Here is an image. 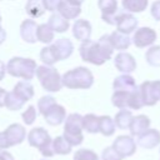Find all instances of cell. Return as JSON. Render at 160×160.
<instances>
[{"instance_id": "836d02e7", "label": "cell", "mask_w": 160, "mask_h": 160, "mask_svg": "<svg viewBox=\"0 0 160 160\" xmlns=\"http://www.w3.org/2000/svg\"><path fill=\"white\" fill-rule=\"evenodd\" d=\"M24 104H25V101H24L20 96H18L14 91L8 92L6 99H5V106H6L9 110H11V111L20 110V109L24 106Z\"/></svg>"}, {"instance_id": "d6986e66", "label": "cell", "mask_w": 160, "mask_h": 160, "mask_svg": "<svg viewBox=\"0 0 160 160\" xmlns=\"http://www.w3.org/2000/svg\"><path fill=\"white\" fill-rule=\"evenodd\" d=\"M150 126V119L146 115H136L132 118V121L129 126L130 134L132 136H140L142 132H145Z\"/></svg>"}, {"instance_id": "603a6c76", "label": "cell", "mask_w": 160, "mask_h": 160, "mask_svg": "<svg viewBox=\"0 0 160 160\" xmlns=\"http://www.w3.org/2000/svg\"><path fill=\"white\" fill-rule=\"evenodd\" d=\"M12 91L18 96H20L25 102L29 101L34 96V86L31 85L30 81H20V82H18L14 86Z\"/></svg>"}, {"instance_id": "9a60e30c", "label": "cell", "mask_w": 160, "mask_h": 160, "mask_svg": "<svg viewBox=\"0 0 160 160\" xmlns=\"http://www.w3.org/2000/svg\"><path fill=\"white\" fill-rule=\"evenodd\" d=\"M138 144L144 149H152L160 144V132L156 129H148L138 136Z\"/></svg>"}, {"instance_id": "d590c367", "label": "cell", "mask_w": 160, "mask_h": 160, "mask_svg": "<svg viewBox=\"0 0 160 160\" xmlns=\"http://www.w3.org/2000/svg\"><path fill=\"white\" fill-rule=\"evenodd\" d=\"M144 106V101H142V98H141V94H140V90H139V86L130 91V98H129V108L132 109V110H139Z\"/></svg>"}, {"instance_id": "7bdbcfd3", "label": "cell", "mask_w": 160, "mask_h": 160, "mask_svg": "<svg viewBox=\"0 0 160 160\" xmlns=\"http://www.w3.org/2000/svg\"><path fill=\"white\" fill-rule=\"evenodd\" d=\"M0 160H15L14 156L5 150H0Z\"/></svg>"}, {"instance_id": "d4e9b609", "label": "cell", "mask_w": 160, "mask_h": 160, "mask_svg": "<svg viewBox=\"0 0 160 160\" xmlns=\"http://www.w3.org/2000/svg\"><path fill=\"white\" fill-rule=\"evenodd\" d=\"M48 24L54 32H65L69 29V21L61 14H52L48 20Z\"/></svg>"}, {"instance_id": "ab89813d", "label": "cell", "mask_w": 160, "mask_h": 160, "mask_svg": "<svg viewBox=\"0 0 160 160\" xmlns=\"http://www.w3.org/2000/svg\"><path fill=\"white\" fill-rule=\"evenodd\" d=\"M21 118H22V120H24V122H25L26 125H31V124L35 121V119H36V110H35V106L30 105V106L21 114Z\"/></svg>"}, {"instance_id": "e0dca14e", "label": "cell", "mask_w": 160, "mask_h": 160, "mask_svg": "<svg viewBox=\"0 0 160 160\" xmlns=\"http://www.w3.org/2000/svg\"><path fill=\"white\" fill-rule=\"evenodd\" d=\"M72 34H74L75 39L81 41V42H84L86 40H90V36H91V25H90V22L85 19L76 20L74 26H72Z\"/></svg>"}, {"instance_id": "83f0119b", "label": "cell", "mask_w": 160, "mask_h": 160, "mask_svg": "<svg viewBox=\"0 0 160 160\" xmlns=\"http://www.w3.org/2000/svg\"><path fill=\"white\" fill-rule=\"evenodd\" d=\"M132 114L130 110H126V109H120V111L115 115V125L119 128V129H129L131 121H132Z\"/></svg>"}, {"instance_id": "d6a6232c", "label": "cell", "mask_w": 160, "mask_h": 160, "mask_svg": "<svg viewBox=\"0 0 160 160\" xmlns=\"http://www.w3.org/2000/svg\"><path fill=\"white\" fill-rule=\"evenodd\" d=\"M145 60L150 66H160V45H151L145 52Z\"/></svg>"}, {"instance_id": "8d00e7d4", "label": "cell", "mask_w": 160, "mask_h": 160, "mask_svg": "<svg viewBox=\"0 0 160 160\" xmlns=\"http://www.w3.org/2000/svg\"><path fill=\"white\" fill-rule=\"evenodd\" d=\"M72 160H99V156L95 151L90 149H79L74 154Z\"/></svg>"}, {"instance_id": "52a82bcc", "label": "cell", "mask_w": 160, "mask_h": 160, "mask_svg": "<svg viewBox=\"0 0 160 160\" xmlns=\"http://www.w3.org/2000/svg\"><path fill=\"white\" fill-rule=\"evenodd\" d=\"M26 136V130L20 124H11L4 131L0 132V149H8L19 145L24 141Z\"/></svg>"}, {"instance_id": "5bb4252c", "label": "cell", "mask_w": 160, "mask_h": 160, "mask_svg": "<svg viewBox=\"0 0 160 160\" xmlns=\"http://www.w3.org/2000/svg\"><path fill=\"white\" fill-rule=\"evenodd\" d=\"M45 118V121L49 124V125H52V126H56V125H60L65 119H66V110L64 106L59 105L58 102L54 104L44 115Z\"/></svg>"}, {"instance_id": "3957f363", "label": "cell", "mask_w": 160, "mask_h": 160, "mask_svg": "<svg viewBox=\"0 0 160 160\" xmlns=\"http://www.w3.org/2000/svg\"><path fill=\"white\" fill-rule=\"evenodd\" d=\"M36 62L31 59L15 56L9 60L6 71L14 78H21L26 81L31 80L36 72Z\"/></svg>"}, {"instance_id": "f546056e", "label": "cell", "mask_w": 160, "mask_h": 160, "mask_svg": "<svg viewBox=\"0 0 160 160\" xmlns=\"http://www.w3.org/2000/svg\"><path fill=\"white\" fill-rule=\"evenodd\" d=\"M129 98H130V91H114L111 96V102L114 106L119 109H126L129 108Z\"/></svg>"}, {"instance_id": "1f68e13d", "label": "cell", "mask_w": 160, "mask_h": 160, "mask_svg": "<svg viewBox=\"0 0 160 160\" xmlns=\"http://www.w3.org/2000/svg\"><path fill=\"white\" fill-rule=\"evenodd\" d=\"M52 148H54L55 154H59V155H68V154H70L72 146L70 145V142H69L64 136H56V138L52 140Z\"/></svg>"}, {"instance_id": "f6af8a7d", "label": "cell", "mask_w": 160, "mask_h": 160, "mask_svg": "<svg viewBox=\"0 0 160 160\" xmlns=\"http://www.w3.org/2000/svg\"><path fill=\"white\" fill-rule=\"evenodd\" d=\"M5 72H6V65L0 60V80H2V79H4Z\"/></svg>"}, {"instance_id": "60d3db41", "label": "cell", "mask_w": 160, "mask_h": 160, "mask_svg": "<svg viewBox=\"0 0 160 160\" xmlns=\"http://www.w3.org/2000/svg\"><path fill=\"white\" fill-rule=\"evenodd\" d=\"M150 14H151V16H152L156 21H160V0H155V1L151 4Z\"/></svg>"}, {"instance_id": "b9f144b4", "label": "cell", "mask_w": 160, "mask_h": 160, "mask_svg": "<svg viewBox=\"0 0 160 160\" xmlns=\"http://www.w3.org/2000/svg\"><path fill=\"white\" fill-rule=\"evenodd\" d=\"M60 2H61V0H44L45 9L49 10V11H55V10H58Z\"/></svg>"}, {"instance_id": "8fae6325", "label": "cell", "mask_w": 160, "mask_h": 160, "mask_svg": "<svg viewBox=\"0 0 160 160\" xmlns=\"http://www.w3.org/2000/svg\"><path fill=\"white\" fill-rule=\"evenodd\" d=\"M138 19L129 11L124 12H118L116 15V29L124 34H130L138 29Z\"/></svg>"}, {"instance_id": "74e56055", "label": "cell", "mask_w": 160, "mask_h": 160, "mask_svg": "<svg viewBox=\"0 0 160 160\" xmlns=\"http://www.w3.org/2000/svg\"><path fill=\"white\" fill-rule=\"evenodd\" d=\"M54 104H56V100H55V98H52L50 95H46V96L40 98L39 101H38V108H39L40 114L44 115Z\"/></svg>"}, {"instance_id": "6da1fadb", "label": "cell", "mask_w": 160, "mask_h": 160, "mask_svg": "<svg viewBox=\"0 0 160 160\" xmlns=\"http://www.w3.org/2000/svg\"><path fill=\"white\" fill-rule=\"evenodd\" d=\"M114 46L110 40V35H102L98 41L86 40L81 42L79 52L84 61L94 64V65H102L114 52Z\"/></svg>"}, {"instance_id": "30bf717a", "label": "cell", "mask_w": 160, "mask_h": 160, "mask_svg": "<svg viewBox=\"0 0 160 160\" xmlns=\"http://www.w3.org/2000/svg\"><path fill=\"white\" fill-rule=\"evenodd\" d=\"M98 6L101 11V19L109 24H116V15H118V1L116 0H99Z\"/></svg>"}, {"instance_id": "ee69618b", "label": "cell", "mask_w": 160, "mask_h": 160, "mask_svg": "<svg viewBox=\"0 0 160 160\" xmlns=\"http://www.w3.org/2000/svg\"><path fill=\"white\" fill-rule=\"evenodd\" d=\"M6 95H8V91L0 88V108H1V106H5V99H6Z\"/></svg>"}, {"instance_id": "4fadbf2b", "label": "cell", "mask_w": 160, "mask_h": 160, "mask_svg": "<svg viewBox=\"0 0 160 160\" xmlns=\"http://www.w3.org/2000/svg\"><path fill=\"white\" fill-rule=\"evenodd\" d=\"M114 65L120 72H124V74H130V72L135 71V69H136V61H135L134 56L125 51H120L115 56Z\"/></svg>"}, {"instance_id": "ba28073f", "label": "cell", "mask_w": 160, "mask_h": 160, "mask_svg": "<svg viewBox=\"0 0 160 160\" xmlns=\"http://www.w3.org/2000/svg\"><path fill=\"white\" fill-rule=\"evenodd\" d=\"M156 31L149 26H142L135 30L134 36H132V44L139 48V49H144L148 46H151L155 40H156Z\"/></svg>"}, {"instance_id": "277c9868", "label": "cell", "mask_w": 160, "mask_h": 160, "mask_svg": "<svg viewBox=\"0 0 160 160\" xmlns=\"http://www.w3.org/2000/svg\"><path fill=\"white\" fill-rule=\"evenodd\" d=\"M28 142L30 146L39 149L44 158H51L55 155L52 148V140L44 128H34L28 134Z\"/></svg>"}, {"instance_id": "c3c4849f", "label": "cell", "mask_w": 160, "mask_h": 160, "mask_svg": "<svg viewBox=\"0 0 160 160\" xmlns=\"http://www.w3.org/2000/svg\"><path fill=\"white\" fill-rule=\"evenodd\" d=\"M0 22H1V15H0Z\"/></svg>"}, {"instance_id": "f1b7e54d", "label": "cell", "mask_w": 160, "mask_h": 160, "mask_svg": "<svg viewBox=\"0 0 160 160\" xmlns=\"http://www.w3.org/2000/svg\"><path fill=\"white\" fill-rule=\"evenodd\" d=\"M149 0H121L124 10L129 12H141L148 8Z\"/></svg>"}, {"instance_id": "7a4b0ae2", "label": "cell", "mask_w": 160, "mask_h": 160, "mask_svg": "<svg viewBox=\"0 0 160 160\" xmlns=\"http://www.w3.org/2000/svg\"><path fill=\"white\" fill-rule=\"evenodd\" d=\"M92 82V72L84 66L69 70L62 75V85L68 89H89Z\"/></svg>"}, {"instance_id": "7402d4cb", "label": "cell", "mask_w": 160, "mask_h": 160, "mask_svg": "<svg viewBox=\"0 0 160 160\" xmlns=\"http://www.w3.org/2000/svg\"><path fill=\"white\" fill-rule=\"evenodd\" d=\"M56 52H58V56H59V60H65L68 59L71 54H72V50H74V45L72 42L66 39V38H62V39H59L56 40L55 42H52Z\"/></svg>"}, {"instance_id": "cb8c5ba5", "label": "cell", "mask_w": 160, "mask_h": 160, "mask_svg": "<svg viewBox=\"0 0 160 160\" xmlns=\"http://www.w3.org/2000/svg\"><path fill=\"white\" fill-rule=\"evenodd\" d=\"M25 10H26V14L34 19L42 16L44 12L46 11L44 0H28L25 5Z\"/></svg>"}, {"instance_id": "4316f807", "label": "cell", "mask_w": 160, "mask_h": 160, "mask_svg": "<svg viewBox=\"0 0 160 160\" xmlns=\"http://www.w3.org/2000/svg\"><path fill=\"white\" fill-rule=\"evenodd\" d=\"M40 60L45 64V65H54L56 61H59V56H58V52L54 48V45H49V46H45L44 49H41L40 51Z\"/></svg>"}, {"instance_id": "5b68a950", "label": "cell", "mask_w": 160, "mask_h": 160, "mask_svg": "<svg viewBox=\"0 0 160 160\" xmlns=\"http://www.w3.org/2000/svg\"><path fill=\"white\" fill-rule=\"evenodd\" d=\"M38 80L40 81L41 86L50 92H56L59 91L64 85H62V76H60L59 71L49 65H41L36 68L35 72Z\"/></svg>"}, {"instance_id": "7c38bea8", "label": "cell", "mask_w": 160, "mask_h": 160, "mask_svg": "<svg viewBox=\"0 0 160 160\" xmlns=\"http://www.w3.org/2000/svg\"><path fill=\"white\" fill-rule=\"evenodd\" d=\"M139 90H140V94H141V98H142L145 106H152L158 101H160V98L158 95L154 81L145 80L144 82H141L139 85Z\"/></svg>"}, {"instance_id": "ffe728a7", "label": "cell", "mask_w": 160, "mask_h": 160, "mask_svg": "<svg viewBox=\"0 0 160 160\" xmlns=\"http://www.w3.org/2000/svg\"><path fill=\"white\" fill-rule=\"evenodd\" d=\"M58 11L59 14H61L65 19L68 20H72V19H76L80 12H81V6L79 5H75V4H71L70 1L68 0H61L59 8H58Z\"/></svg>"}, {"instance_id": "44dd1931", "label": "cell", "mask_w": 160, "mask_h": 160, "mask_svg": "<svg viewBox=\"0 0 160 160\" xmlns=\"http://www.w3.org/2000/svg\"><path fill=\"white\" fill-rule=\"evenodd\" d=\"M110 40H111V44H112L114 49L119 50V51L126 50L131 44V39L129 38V35L124 34L119 30H115L110 34Z\"/></svg>"}, {"instance_id": "8992f818", "label": "cell", "mask_w": 160, "mask_h": 160, "mask_svg": "<svg viewBox=\"0 0 160 160\" xmlns=\"http://www.w3.org/2000/svg\"><path fill=\"white\" fill-rule=\"evenodd\" d=\"M82 129H84L82 128V116L76 112L70 114L65 119L62 136L70 142L71 146H78L84 140Z\"/></svg>"}, {"instance_id": "7dc6e473", "label": "cell", "mask_w": 160, "mask_h": 160, "mask_svg": "<svg viewBox=\"0 0 160 160\" xmlns=\"http://www.w3.org/2000/svg\"><path fill=\"white\" fill-rule=\"evenodd\" d=\"M68 1H70L71 4H75V5L81 6V4H82V1H84V0H68Z\"/></svg>"}, {"instance_id": "4dcf8cb0", "label": "cell", "mask_w": 160, "mask_h": 160, "mask_svg": "<svg viewBox=\"0 0 160 160\" xmlns=\"http://www.w3.org/2000/svg\"><path fill=\"white\" fill-rule=\"evenodd\" d=\"M36 36H38V41H41L44 44H50L54 40V30L49 26L48 22L41 24L38 26Z\"/></svg>"}, {"instance_id": "2e32d148", "label": "cell", "mask_w": 160, "mask_h": 160, "mask_svg": "<svg viewBox=\"0 0 160 160\" xmlns=\"http://www.w3.org/2000/svg\"><path fill=\"white\" fill-rule=\"evenodd\" d=\"M38 24L34 20H24L20 25V36L24 41L26 42H36L38 41V36H36V31H38Z\"/></svg>"}, {"instance_id": "e575fe53", "label": "cell", "mask_w": 160, "mask_h": 160, "mask_svg": "<svg viewBox=\"0 0 160 160\" xmlns=\"http://www.w3.org/2000/svg\"><path fill=\"white\" fill-rule=\"evenodd\" d=\"M115 121L108 116V115H102L100 116V132L104 136H110L115 132Z\"/></svg>"}, {"instance_id": "f35d334b", "label": "cell", "mask_w": 160, "mask_h": 160, "mask_svg": "<svg viewBox=\"0 0 160 160\" xmlns=\"http://www.w3.org/2000/svg\"><path fill=\"white\" fill-rule=\"evenodd\" d=\"M101 160H122V156L112 146H108L101 152Z\"/></svg>"}, {"instance_id": "681fc988", "label": "cell", "mask_w": 160, "mask_h": 160, "mask_svg": "<svg viewBox=\"0 0 160 160\" xmlns=\"http://www.w3.org/2000/svg\"><path fill=\"white\" fill-rule=\"evenodd\" d=\"M40 160H46V159H40Z\"/></svg>"}, {"instance_id": "ac0fdd59", "label": "cell", "mask_w": 160, "mask_h": 160, "mask_svg": "<svg viewBox=\"0 0 160 160\" xmlns=\"http://www.w3.org/2000/svg\"><path fill=\"white\" fill-rule=\"evenodd\" d=\"M112 88H114V91H118V90H121V91H132L138 86H136L135 79L131 75L122 74V75H119V76L115 78L114 82H112Z\"/></svg>"}, {"instance_id": "9c48e42d", "label": "cell", "mask_w": 160, "mask_h": 160, "mask_svg": "<svg viewBox=\"0 0 160 160\" xmlns=\"http://www.w3.org/2000/svg\"><path fill=\"white\" fill-rule=\"evenodd\" d=\"M112 148L122 156H131L135 151H136V142L132 139V136L130 135H120L118 136L114 142H112Z\"/></svg>"}, {"instance_id": "484cf974", "label": "cell", "mask_w": 160, "mask_h": 160, "mask_svg": "<svg viewBox=\"0 0 160 160\" xmlns=\"http://www.w3.org/2000/svg\"><path fill=\"white\" fill-rule=\"evenodd\" d=\"M82 128L90 134L100 132V116L95 114H86L82 116Z\"/></svg>"}, {"instance_id": "bcb514c9", "label": "cell", "mask_w": 160, "mask_h": 160, "mask_svg": "<svg viewBox=\"0 0 160 160\" xmlns=\"http://www.w3.org/2000/svg\"><path fill=\"white\" fill-rule=\"evenodd\" d=\"M5 39H6V32H5V30L0 26V44H2Z\"/></svg>"}]
</instances>
